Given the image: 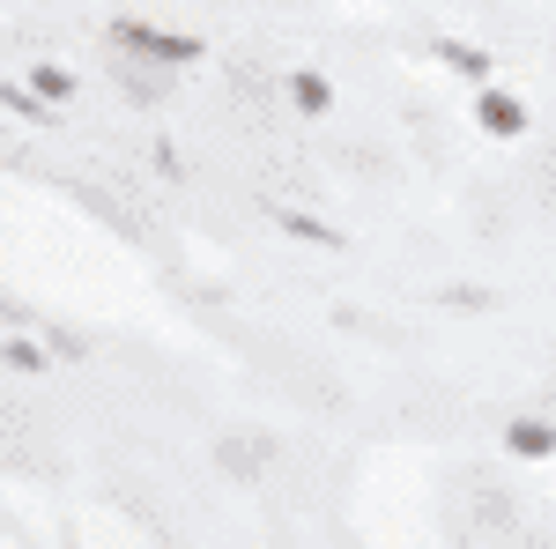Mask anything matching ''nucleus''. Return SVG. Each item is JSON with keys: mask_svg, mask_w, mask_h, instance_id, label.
<instances>
[{"mask_svg": "<svg viewBox=\"0 0 556 549\" xmlns=\"http://www.w3.org/2000/svg\"><path fill=\"white\" fill-rule=\"evenodd\" d=\"M275 215H282V223H290L298 238H312V246H342V238H334L327 223H312V215H298V209H275Z\"/></svg>", "mask_w": 556, "mask_h": 549, "instance_id": "5", "label": "nucleus"}, {"mask_svg": "<svg viewBox=\"0 0 556 549\" xmlns=\"http://www.w3.org/2000/svg\"><path fill=\"white\" fill-rule=\"evenodd\" d=\"M549 446H556L549 423H513V453H549Z\"/></svg>", "mask_w": 556, "mask_h": 549, "instance_id": "4", "label": "nucleus"}, {"mask_svg": "<svg viewBox=\"0 0 556 549\" xmlns=\"http://www.w3.org/2000/svg\"><path fill=\"white\" fill-rule=\"evenodd\" d=\"M0 364H15V372H45V364H38V349H30V341H8V349H0Z\"/></svg>", "mask_w": 556, "mask_h": 549, "instance_id": "7", "label": "nucleus"}, {"mask_svg": "<svg viewBox=\"0 0 556 549\" xmlns=\"http://www.w3.org/2000/svg\"><path fill=\"white\" fill-rule=\"evenodd\" d=\"M482 127H490V134H519V127H527V112H519L513 97L490 89V97H482Z\"/></svg>", "mask_w": 556, "mask_h": 549, "instance_id": "2", "label": "nucleus"}, {"mask_svg": "<svg viewBox=\"0 0 556 549\" xmlns=\"http://www.w3.org/2000/svg\"><path fill=\"white\" fill-rule=\"evenodd\" d=\"M112 38L134 45V52H149V60H201L193 38H164V30H141V23H112Z\"/></svg>", "mask_w": 556, "mask_h": 549, "instance_id": "1", "label": "nucleus"}, {"mask_svg": "<svg viewBox=\"0 0 556 549\" xmlns=\"http://www.w3.org/2000/svg\"><path fill=\"white\" fill-rule=\"evenodd\" d=\"M290 97H298L304 112H327V83L319 75H290Z\"/></svg>", "mask_w": 556, "mask_h": 549, "instance_id": "6", "label": "nucleus"}, {"mask_svg": "<svg viewBox=\"0 0 556 549\" xmlns=\"http://www.w3.org/2000/svg\"><path fill=\"white\" fill-rule=\"evenodd\" d=\"M438 60H445V67H460L468 83H482V75H490V60H482L475 45H460V38H438Z\"/></svg>", "mask_w": 556, "mask_h": 549, "instance_id": "3", "label": "nucleus"}]
</instances>
